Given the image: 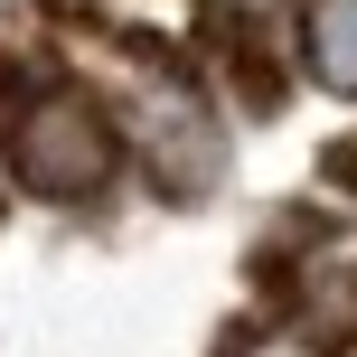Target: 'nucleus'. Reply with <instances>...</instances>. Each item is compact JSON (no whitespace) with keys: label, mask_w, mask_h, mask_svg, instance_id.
Masks as SVG:
<instances>
[{"label":"nucleus","mask_w":357,"mask_h":357,"mask_svg":"<svg viewBox=\"0 0 357 357\" xmlns=\"http://www.w3.org/2000/svg\"><path fill=\"white\" fill-rule=\"evenodd\" d=\"M10 178L29 197H47V207H85V197L113 188V169H123V132H113V113L94 104V94L75 85H38L10 104Z\"/></svg>","instance_id":"1"},{"label":"nucleus","mask_w":357,"mask_h":357,"mask_svg":"<svg viewBox=\"0 0 357 357\" xmlns=\"http://www.w3.org/2000/svg\"><path fill=\"white\" fill-rule=\"evenodd\" d=\"M113 132H132V142H142V160L160 169V188H178V197H197L216 169H226L216 113L197 104V85H178V75H160V66H142V75L123 85Z\"/></svg>","instance_id":"2"},{"label":"nucleus","mask_w":357,"mask_h":357,"mask_svg":"<svg viewBox=\"0 0 357 357\" xmlns=\"http://www.w3.org/2000/svg\"><path fill=\"white\" fill-rule=\"evenodd\" d=\"M291 301H301V320L329 329V339H348V329H357V226L310 235V245L291 254Z\"/></svg>","instance_id":"3"},{"label":"nucleus","mask_w":357,"mask_h":357,"mask_svg":"<svg viewBox=\"0 0 357 357\" xmlns=\"http://www.w3.org/2000/svg\"><path fill=\"white\" fill-rule=\"evenodd\" d=\"M301 66L329 94H357V0H301Z\"/></svg>","instance_id":"4"},{"label":"nucleus","mask_w":357,"mask_h":357,"mask_svg":"<svg viewBox=\"0 0 357 357\" xmlns=\"http://www.w3.org/2000/svg\"><path fill=\"white\" fill-rule=\"evenodd\" d=\"M235 357H320V339H301V329H264V339H245Z\"/></svg>","instance_id":"5"}]
</instances>
